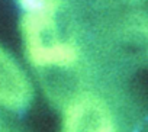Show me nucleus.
<instances>
[{"label":"nucleus","instance_id":"nucleus-1","mask_svg":"<svg viewBox=\"0 0 148 132\" xmlns=\"http://www.w3.org/2000/svg\"><path fill=\"white\" fill-rule=\"evenodd\" d=\"M22 34L29 61L35 67H71L79 60V49L58 36L54 15L25 13Z\"/></svg>","mask_w":148,"mask_h":132},{"label":"nucleus","instance_id":"nucleus-2","mask_svg":"<svg viewBox=\"0 0 148 132\" xmlns=\"http://www.w3.org/2000/svg\"><path fill=\"white\" fill-rule=\"evenodd\" d=\"M62 132H116L108 103L95 93H80L64 110Z\"/></svg>","mask_w":148,"mask_h":132},{"label":"nucleus","instance_id":"nucleus-3","mask_svg":"<svg viewBox=\"0 0 148 132\" xmlns=\"http://www.w3.org/2000/svg\"><path fill=\"white\" fill-rule=\"evenodd\" d=\"M34 87L18 61L0 47V107L18 112L29 106Z\"/></svg>","mask_w":148,"mask_h":132},{"label":"nucleus","instance_id":"nucleus-4","mask_svg":"<svg viewBox=\"0 0 148 132\" xmlns=\"http://www.w3.org/2000/svg\"><path fill=\"white\" fill-rule=\"evenodd\" d=\"M18 2L26 13H45L55 16L64 0H18Z\"/></svg>","mask_w":148,"mask_h":132},{"label":"nucleus","instance_id":"nucleus-5","mask_svg":"<svg viewBox=\"0 0 148 132\" xmlns=\"http://www.w3.org/2000/svg\"><path fill=\"white\" fill-rule=\"evenodd\" d=\"M0 132H16L15 126L3 113H0Z\"/></svg>","mask_w":148,"mask_h":132}]
</instances>
